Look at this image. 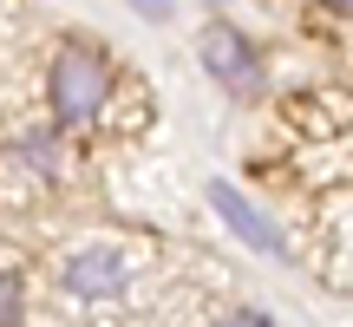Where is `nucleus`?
<instances>
[{"mask_svg": "<svg viewBox=\"0 0 353 327\" xmlns=\"http://www.w3.org/2000/svg\"><path fill=\"white\" fill-rule=\"evenodd\" d=\"M112 99V66L92 46H59L52 59V118L59 125H92Z\"/></svg>", "mask_w": 353, "mask_h": 327, "instance_id": "1", "label": "nucleus"}, {"mask_svg": "<svg viewBox=\"0 0 353 327\" xmlns=\"http://www.w3.org/2000/svg\"><path fill=\"white\" fill-rule=\"evenodd\" d=\"M203 66H210V79L229 86L236 99H255V92H262V52H255V39L242 33V26H229V20L203 26Z\"/></svg>", "mask_w": 353, "mask_h": 327, "instance_id": "2", "label": "nucleus"}, {"mask_svg": "<svg viewBox=\"0 0 353 327\" xmlns=\"http://www.w3.org/2000/svg\"><path fill=\"white\" fill-rule=\"evenodd\" d=\"M210 210L223 216V223L236 229V236L249 242L255 255H275V262H294V249H288V236L275 229V216H262V210H255V203L242 197L236 184H210Z\"/></svg>", "mask_w": 353, "mask_h": 327, "instance_id": "3", "label": "nucleus"}, {"mask_svg": "<svg viewBox=\"0 0 353 327\" xmlns=\"http://www.w3.org/2000/svg\"><path fill=\"white\" fill-rule=\"evenodd\" d=\"M59 281H65V295H79V301H105V295H118L131 281V255L92 242V249H79L72 262L59 268Z\"/></svg>", "mask_w": 353, "mask_h": 327, "instance_id": "4", "label": "nucleus"}, {"mask_svg": "<svg viewBox=\"0 0 353 327\" xmlns=\"http://www.w3.org/2000/svg\"><path fill=\"white\" fill-rule=\"evenodd\" d=\"M0 327H20V275L0 268Z\"/></svg>", "mask_w": 353, "mask_h": 327, "instance_id": "5", "label": "nucleus"}, {"mask_svg": "<svg viewBox=\"0 0 353 327\" xmlns=\"http://www.w3.org/2000/svg\"><path fill=\"white\" fill-rule=\"evenodd\" d=\"M210 327H275V321H268L262 308H229V315H216Z\"/></svg>", "mask_w": 353, "mask_h": 327, "instance_id": "6", "label": "nucleus"}, {"mask_svg": "<svg viewBox=\"0 0 353 327\" xmlns=\"http://www.w3.org/2000/svg\"><path fill=\"white\" fill-rule=\"evenodd\" d=\"M334 7H341V13H353V0H334Z\"/></svg>", "mask_w": 353, "mask_h": 327, "instance_id": "7", "label": "nucleus"}]
</instances>
